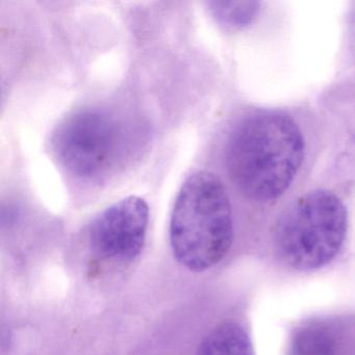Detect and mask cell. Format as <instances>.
I'll return each instance as SVG.
<instances>
[{"label":"cell","instance_id":"obj_7","mask_svg":"<svg viewBox=\"0 0 355 355\" xmlns=\"http://www.w3.org/2000/svg\"><path fill=\"white\" fill-rule=\"evenodd\" d=\"M196 355H255V351L242 325L224 322L205 336Z\"/></svg>","mask_w":355,"mask_h":355},{"label":"cell","instance_id":"obj_3","mask_svg":"<svg viewBox=\"0 0 355 355\" xmlns=\"http://www.w3.org/2000/svg\"><path fill=\"white\" fill-rule=\"evenodd\" d=\"M347 211L334 193L317 190L297 199L278 222L280 257L299 271H313L334 261L347 234Z\"/></svg>","mask_w":355,"mask_h":355},{"label":"cell","instance_id":"obj_4","mask_svg":"<svg viewBox=\"0 0 355 355\" xmlns=\"http://www.w3.org/2000/svg\"><path fill=\"white\" fill-rule=\"evenodd\" d=\"M125 132L103 110H78L62 120L51 139L53 153L68 172L99 180L114 169L125 150Z\"/></svg>","mask_w":355,"mask_h":355},{"label":"cell","instance_id":"obj_5","mask_svg":"<svg viewBox=\"0 0 355 355\" xmlns=\"http://www.w3.org/2000/svg\"><path fill=\"white\" fill-rule=\"evenodd\" d=\"M148 220V205L141 197H126L114 203L91 224V251L103 261L132 263L144 248Z\"/></svg>","mask_w":355,"mask_h":355},{"label":"cell","instance_id":"obj_6","mask_svg":"<svg viewBox=\"0 0 355 355\" xmlns=\"http://www.w3.org/2000/svg\"><path fill=\"white\" fill-rule=\"evenodd\" d=\"M286 355H338V334L322 320H311L296 328Z\"/></svg>","mask_w":355,"mask_h":355},{"label":"cell","instance_id":"obj_1","mask_svg":"<svg viewBox=\"0 0 355 355\" xmlns=\"http://www.w3.org/2000/svg\"><path fill=\"white\" fill-rule=\"evenodd\" d=\"M304 157L302 132L288 116L263 112L249 116L230 135L226 167L239 190L268 202L284 194Z\"/></svg>","mask_w":355,"mask_h":355},{"label":"cell","instance_id":"obj_8","mask_svg":"<svg viewBox=\"0 0 355 355\" xmlns=\"http://www.w3.org/2000/svg\"><path fill=\"white\" fill-rule=\"evenodd\" d=\"M211 15L227 28H241L250 24L261 7L259 1H209Z\"/></svg>","mask_w":355,"mask_h":355},{"label":"cell","instance_id":"obj_2","mask_svg":"<svg viewBox=\"0 0 355 355\" xmlns=\"http://www.w3.org/2000/svg\"><path fill=\"white\" fill-rule=\"evenodd\" d=\"M232 240V205L223 184L211 172H194L180 187L172 209L174 257L187 269L203 272L224 259Z\"/></svg>","mask_w":355,"mask_h":355}]
</instances>
